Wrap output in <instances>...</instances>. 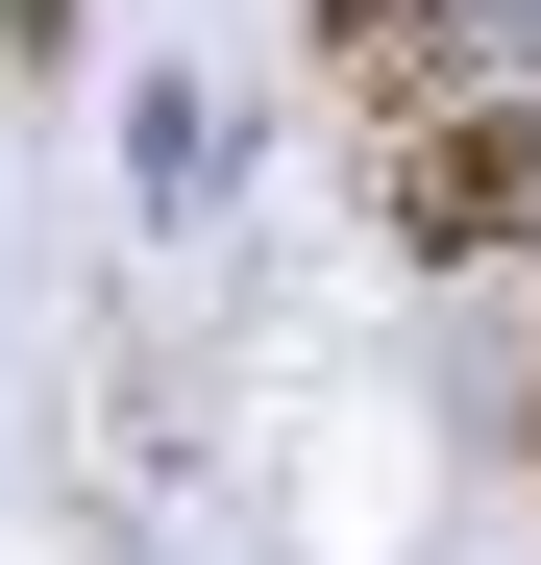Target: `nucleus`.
I'll use <instances>...</instances> for the list:
<instances>
[{
    "instance_id": "f257e3e1",
    "label": "nucleus",
    "mask_w": 541,
    "mask_h": 565,
    "mask_svg": "<svg viewBox=\"0 0 541 565\" xmlns=\"http://www.w3.org/2000/svg\"><path fill=\"white\" fill-rule=\"evenodd\" d=\"M370 222L418 270H541V99H418L370 148Z\"/></svg>"
},
{
    "instance_id": "f03ea898",
    "label": "nucleus",
    "mask_w": 541,
    "mask_h": 565,
    "mask_svg": "<svg viewBox=\"0 0 541 565\" xmlns=\"http://www.w3.org/2000/svg\"><path fill=\"white\" fill-rule=\"evenodd\" d=\"M320 74L370 124H418V99H468V0H320Z\"/></svg>"
},
{
    "instance_id": "7ed1b4c3",
    "label": "nucleus",
    "mask_w": 541,
    "mask_h": 565,
    "mask_svg": "<svg viewBox=\"0 0 541 565\" xmlns=\"http://www.w3.org/2000/svg\"><path fill=\"white\" fill-rule=\"evenodd\" d=\"M517 492H541V394H517Z\"/></svg>"
}]
</instances>
